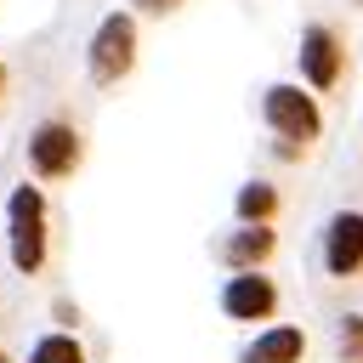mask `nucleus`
<instances>
[{
	"label": "nucleus",
	"instance_id": "obj_1",
	"mask_svg": "<svg viewBox=\"0 0 363 363\" xmlns=\"http://www.w3.org/2000/svg\"><path fill=\"white\" fill-rule=\"evenodd\" d=\"M261 119H267V130L278 136V159H301V153L323 136L318 91L289 85V79H278V85H267V91H261Z\"/></svg>",
	"mask_w": 363,
	"mask_h": 363
},
{
	"label": "nucleus",
	"instance_id": "obj_2",
	"mask_svg": "<svg viewBox=\"0 0 363 363\" xmlns=\"http://www.w3.org/2000/svg\"><path fill=\"white\" fill-rule=\"evenodd\" d=\"M6 250H11V267L23 278H34L51 255V233H45V193L40 187H11L6 199Z\"/></svg>",
	"mask_w": 363,
	"mask_h": 363
},
{
	"label": "nucleus",
	"instance_id": "obj_3",
	"mask_svg": "<svg viewBox=\"0 0 363 363\" xmlns=\"http://www.w3.org/2000/svg\"><path fill=\"white\" fill-rule=\"evenodd\" d=\"M130 68H136V17L108 11L85 45V74H91V85H119Z\"/></svg>",
	"mask_w": 363,
	"mask_h": 363
},
{
	"label": "nucleus",
	"instance_id": "obj_4",
	"mask_svg": "<svg viewBox=\"0 0 363 363\" xmlns=\"http://www.w3.org/2000/svg\"><path fill=\"white\" fill-rule=\"evenodd\" d=\"M28 170H34V182H68L79 164H85V136H79V125H68V119H40L34 130H28Z\"/></svg>",
	"mask_w": 363,
	"mask_h": 363
},
{
	"label": "nucleus",
	"instance_id": "obj_5",
	"mask_svg": "<svg viewBox=\"0 0 363 363\" xmlns=\"http://www.w3.org/2000/svg\"><path fill=\"white\" fill-rule=\"evenodd\" d=\"M295 57H301V79H306V91H335L340 74H346V40H340L329 23H306Z\"/></svg>",
	"mask_w": 363,
	"mask_h": 363
},
{
	"label": "nucleus",
	"instance_id": "obj_6",
	"mask_svg": "<svg viewBox=\"0 0 363 363\" xmlns=\"http://www.w3.org/2000/svg\"><path fill=\"white\" fill-rule=\"evenodd\" d=\"M323 272L329 278L363 272V210H335L323 221Z\"/></svg>",
	"mask_w": 363,
	"mask_h": 363
},
{
	"label": "nucleus",
	"instance_id": "obj_7",
	"mask_svg": "<svg viewBox=\"0 0 363 363\" xmlns=\"http://www.w3.org/2000/svg\"><path fill=\"white\" fill-rule=\"evenodd\" d=\"M221 312L238 323H267L278 312V284L267 272H233L221 284Z\"/></svg>",
	"mask_w": 363,
	"mask_h": 363
},
{
	"label": "nucleus",
	"instance_id": "obj_8",
	"mask_svg": "<svg viewBox=\"0 0 363 363\" xmlns=\"http://www.w3.org/2000/svg\"><path fill=\"white\" fill-rule=\"evenodd\" d=\"M272 250H278V233H272V227H233V233L216 244V261H221L227 272H261V267L272 261Z\"/></svg>",
	"mask_w": 363,
	"mask_h": 363
},
{
	"label": "nucleus",
	"instance_id": "obj_9",
	"mask_svg": "<svg viewBox=\"0 0 363 363\" xmlns=\"http://www.w3.org/2000/svg\"><path fill=\"white\" fill-rule=\"evenodd\" d=\"M301 357H306V329L295 323H272L238 352V363H301Z\"/></svg>",
	"mask_w": 363,
	"mask_h": 363
},
{
	"label": "nucleus",
	"instance_id": "obj_10",
	"mask_svg": "<svg viewBox=\"0 0 363 363\" xmlns=\"http://www.w3.org/2000/svg\"><path fill=\"white\" fill-rule=\"evenodd\" d=\"M233 216H238V227H272V216H278V187H272V182H244L238 199H233Z\"/></svg>",
	"mask_w": 363,
	"mask_h": 363
},
{
	"label": "nucleus",
	"instance_id": "obj_11",
	"mask_svg": "<svg viewBox=\"0 0 363 363\" xmlns=\"http://www.w3.org/2000/svg\"><path fill=\"white\" fill-rule=\"evenodd\" d=\"M28 363H85V346H79L68 329H57V335H40V340H34Z\"/></svg>",
	"mask_w": 363,
	"mask_h": 363
},
{
	"label": "nucleus",
	"instance_id": "obj_12",
	"mask_svg": "<svg viewBox=\"0 0 363 363\" xmlns=\"http://www.w3.org/2000/svg\"><path fill=\"white\" fill-rule=\"evenodd\" d=\"M335 357L340 363H363V312H346L335 329Z\"/></svg>",
	"mask_w": 363,
	"mask_h": 363
},
{
	"label": "nucleus",
	"instance_id": "obj_13",
	"mask_svg": "<svg viewBox=\"0 0 363 363\" xmlns=\"http://www.w3.org/2000/svg\"><path fill=\"white\" fill-rule=\"evenodd\" d=\"M136 11H147V17H170V11H182V0H130Z\"/></svg>",
	"mask_w": 363,
	"mask_h": 363
},
{
	"label": "nucleus",
	"instance_id": "obj_14",
	"mask_svg": "<svg viewBox=\"0 0 363 363\" xmlns=\"http://www.w3.org/2000/svg\"><path fill=\"white\" fill-rule=\"evenodd\" d=\"M0 96H6V62H0Z\"/></svg>",
	"mask_w": 363,
	"mask_h": 363
},
{
	"label": "nucleus",
	"instance_id": "obj_15",
	"mask_svg": "<svg viewBox=\"0 0 363 363\" xmlns=\"http://www.w3.org/2000/svg\"><path fill=\"white\" fill-rule=\"evenodd\" d=\"M0 363H11V357H6V352H0Z\"/></svg>",
	"mask_w": 363,
	"mask_h": 363
}]
</instances>
